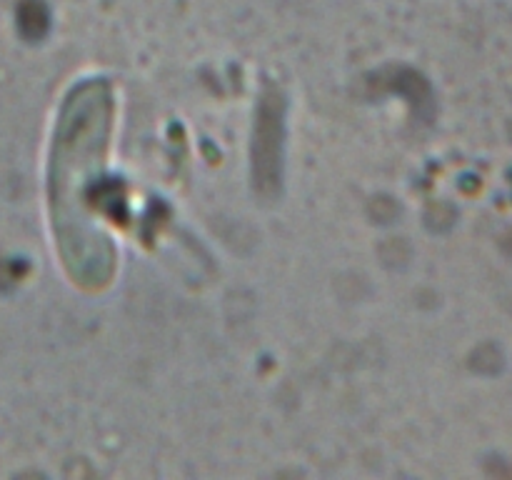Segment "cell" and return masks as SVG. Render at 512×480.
Instances as JSON below:
<instances>
[{"label": "cell", "instance_id": "obj_1", "mask_svg": "<svg viewBox=\"0 0 512 480\" xmlns=\"http://www.w3.org/2000/svg\"><path fill=\"white\" fill-rule=\"evenodd\" d=\"M113 100L103 80H88L65 103L53 145V223L70 275L83 285L108 283L113 248L90 218L108 148Z\"/></svg>", "mask_w": 512, "mask_h": 480}]
</instances>
